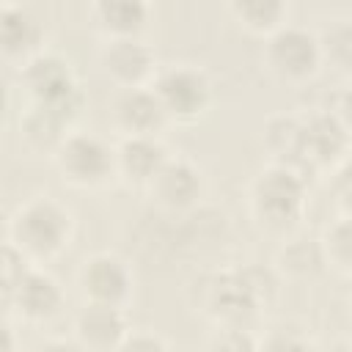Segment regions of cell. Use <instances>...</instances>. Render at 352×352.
Returning a JSON list of instances; mask_svg holds the SVG:
<instances>
[{
  "instance_id": "5bb4252c",
  "label": "cell",
  "mask_w": 352,
  "mask_h": 352,
  "mask_svg": "<svg viewBox=\"0 0 352 352\" xmlns=\"http://www.w3.org/2000/svg\"><path fill=\"white\" fill-rule=\"evenodd\" d=\"M168 148L157 135H138V138H121L118 146H113L116 173L124 176L129 184L146 187L157 168L165 162Z\"/></svg>"
},
{
  "instance_id": "cb8c5ba5",
  "label": "cell",
  "mask_w": 352,
  "mask_h": 352,
  "mask_svg": "<svg viewBox=\"0 0 352 352\" xmlns=\"http://www.w3.org/2000/svg\"><path fill=\"white\" fill-rule=\"evenodd\" d=\"M209 352H258V341L245 324H220L209 336Z\"/></svg>"
},
{
  "instance_id": "ac0fdd59",
  "label": "cell",
  "mask_w": 352,
  "mask_h": 352,
  "mask_svg": "<svg viewBox=\"0 0 352 352\" xmlns=\"http://www.w3.org/2000/svg\"><path fill=\"white\" fill-rule=\"evenodd\" d=\"M91 14L96 25L110 36H140L146 19H148V6L143 0H96L91 6Z\"/></svg>"
},
{
  "instance_id": "4316f807",
  "label": "cell",
  "mask_w": 352,
  "mask_h": 352,
  "mask_svg": "<svg viewBox=\"0 0 352 352\" xmlns=\"http://www.w3.org/2000/svg\"><path fill=\"white\" fill-rule=\"evenodd\" d=\"M38 352H85L77 341H66V338H55V341H47Z\"/></svg>"
},
{
  "instance_id": "603a6c76",
  "label": "cell",
  "mask_w": 352,
  "mask_h": 352,
  "mask_svg": "<svg viewBox=\"0 0 352 352\" xmlns=\"http://www.w3.org/2000/svg\"><path fill=\"white\" fill-rule=\"evenodd\" d=\"M316 44H319V55L322 58H330L338 69H349V63H352V28H349V19H333L316 36Z\"/></svg>"
},
{
  "instance_id": "30bf717a",
  "label": "cell",
  "mask_w": 352,
  "mask_h": 352,
  "mask_svg": "<svg viewBox=\"0 0 352 352\" xmlns=\"http://www.w3.org/2000/svg\"><path fill=\"white\" fill-rule=\"evenodd\" d=\"M146 190L160 206L179 212V209H190L201 198L204 179L192 160L168 154L165 162L151 176V182L146 184Z\"/></svg>"
},
{
  "instance_id": "8992f818",
  "label": "cell",
  "mask_w": 352,
  "mask_h": 352,
  "mask_svg": "<svg viewBox=\"0 0 352 352\" xmlns=\"http://www.w3.org/2000/svg\"><path fill=\"white\" fill-rule=\"evenodd\" d=\"M319 60L322 55L316 33L302 25L280 22L264 38V63L283 80H305L308 74H314Z\"/></svg>"
},
{
  "instance_id": "8fae6325",
  "label": "cell",
  "mask_w": 352,
  "mask_h": 352,
  "mask_svg": "<svg viewBox=\"0 0 352 352\" xmlns=\"http://www.w3.org/2000/svg\"><path fill=\"white\" fill-rule=\"evenodd\" d=\"M349 146V124L336 118L333 113L316 110L308 118H302V135H300V157L305 168L319 165H336Z\"/></svg>"
},
{
  "instance_id": "3957f363",
  "label": "cell",
  "mask_w": 352,
  "mask_h": 352,
  "mask_svg": "<svg viewBox=\"0 0 352 352\" xmlns=\"http://www.w3.org/2000/svg\"><path fill=\"white\" fill-rule=\"evenodd\" d=\"M305 204V179L302 173L272 162L258 170L250 184V206L261 223L270 228H286L302 214Z\"/></svg>"
},
{
  "instance_id": "6da1fadb",
  "label": "cell",
  "mask_w": 352,
  "mask_h": 352,
  "mask_svg": "<svg viewBox=\"0 0 352 352\" xmlns=\"http://www.w3.org/2000/svg\"><path fill=\"white\" fill-rule=\"evenodd\" d=\"M72 236V214L50 195L25 201L8 220V242L25 258H52Z\"/></svg>"
},
{
  "instance_id": "484cf974",
  "label": "cell",
  "mask_w": 352,
  "mask_h": 352,
  "mask_svg": "<svg viewBox=\"0 0 352 352\" xmlns=\"http://www.w3.org/2000/svg\"><path fill=\"white\" fill-rule=\"evenodd\" d=\"M116 352H168V344L151 330H129Z\"/></svg>"
},
{
  "instance_id": "44dd1931",
  "label": "cell",
  "mask_w": 352,
  "mask_h": 352,
  "mask_svg": "<svg viewBox=\"0 0 352 352\" xmlns=\"http://www.w3.org/2000/svg\"><path fill=\"white\" fill-rule=\"evenodd\" d=\"M228 8L245 28L256 33L275 30L286 16V6L280 0H231Z\"/></svg>"
},
{
  "instance_id": "277c9868",
  "label": "cell",
  "mask_w": 352,
  "mask_h": 352,
  "mask_svg": "<svg viewBox=\"0 0 352 352\" xmlns=\"http://www.w3.org/2000/svg\"><path fill=\"white\" fill-rule=\"evenodd\" d=\"M151 91L157 94L168 121H195L206 113L212 102V80L209 74L187 60L168 63L154 72Z\"/></svg>"
},
{
  "instance_id": "5b68a950",
  "label": "cell",
  "mask_w": 352,
  "mask_h": 352,
  "mask_svg": "<svg viewBox=\"0 0 352 352\" xmlns=\"http://www.w3.org/2000/svg\"><path fill=\"white\" fill-rule=\"evenodd\" d=\"M60 176L77 187H99L116 173L113 146L94 132L69 129V135L52 151Z\"/></svg>"
},
{
  "instance_id": "9c48e42d",
  "label": "cell",
  "mask_w": 352,
  "mask_h": 352,
  "mask_svg": "<svg viewBox=\"0 0 352 352\" xmlns=\"http://www.w3.org/2000/svg\"><path fill=\"white\" fill-rule=\"evenodd\" d=\"M258 305L261 300L248 283L242 267L217 272L206 286V311L220 324H245L258 311Z\"/></svg>"
},
{
  "instance_id": "7c38bea8",
  "label": "cell",
  "mask_w": 352,
  "mask_h": 352,
  "mask_svg": "<svg viewBox=\"0 0 352 352\" xmlns=\"http://www.w3.org/2000/svg\"><path fill=\"white\" fill-rule=\"evenodd\" d=\"M126 333V316L116 305L85 302L74 314V341L85 352H116Z\"/></svg>"
},
{
  "instance_id": "2e32d148",
  "label": "cell",
  "mask_w": 352,
  "mask_h": 352,
  "mask_svg": "<svg viewBox=\"0 0 352 352\" xmlns=\"http://www.w3.org/2000/svg\"><path fill=\"white\" fill-rule=\"evenodd\" d=\"M60 302H63V292H60L58 280L50 272H44V270L28 267L22 272V278L14 283V300H11V305L22 316H28L33 322L50 319L60 308Z\"/></svg>"
},
{
  "instance_id": "ba28073f",
  "label": "cell",
  "mask_w": 352,
  "mask_h": 352,
  "mask_svg": "<svg viewBox=\"0 0 352 352\" xmlns=\"http://www.w3.org/2000/svg\"><path fill=\"white\" fill-rule=\"evenodd\" d=\"M99 63L121 88H135L154 74V50L140 36H110L99 50Z\"/></svg>"
},
{
  "instance_id": "4fadbf2b",
  "label": "cell",
  "mask_w": 352,
  "mask_h": 352,
  "mask_svg": "<svg viewBox=\"0 0 352 352\" xmlns=\"http://www.w3.org/2000/svg\"><path fill=\"white\" fill-rule=\"evenodd\" d=\"M113 118H116V126L124 132V138L157 135L168 124V116L157 94L151 91V85L121 88V94L113 102Z\"/></svg>"
},
{
  "instance_id": "7a4b0ae2",
  "label": "cell",
  "mask_w": 352,
  "mask_h": 352,
  "mask_svg": "<svg viewBox=\"0 0 352 352\" xmlns=\"http://www.w3.org/2000/svg\"><path fill=\"white\" fill-rule=\"evenodd\" d=\"M22 85L30 96V102L50 104L60 113H66L72 121L77 118L82 107V91L80 82L69 66V60L52 50H38L22 63Z\"/></svg>"
},
{
  "instance_id": "7402d4cb",
  "label": "cell",
  "mask_w": 352,
  "mask_h": 352,
  "mask_svg": "<svg viewBox=\"0 0 352 352\" xmlns=\"http://www.w3.org/2000/svg\"><path fill=\"white\" fill-rule=\"evenodd\" d=\"M319 245H322L324 264H333L341 272H346L349 264H352V228H349V217L346 214L336 217L324 228V236L319 239Z\"/></svg>"
},
{
  "instance_id": "ffe728a7",
  "label": "cell",
  "mask_w": 352,
  "mask_h": 352,
  "mask_svg": "<svg viewBox=\"0 0 352 352\" xmlns=\"http://www.w3.org/2000/svg\"><path fill=\"white\" fill-rule=\"evenodd\" d=\"M278 267L292 275V278H308L316 275L324 267V256H322V245L314 236L297 234L289 236L280 248H278Z\"/></svg>"
},
{
  "instance_id": "9a60e30c",
  "label": "cell",
  "mask_w": 352,
  "mask_h": 352,
  "mask_svg": "<svg viewBox=\"0 0 352 352\" xmlns=\"http://www.w3.org/2000/svg\"><path fill=\"white\" fill-rule=\"evenodd\" d=\"M41 19L19 3H0V55L30 58L41 50Z\"/></svg>"
},
{
  "instance_id": "52a82bcc",
  "label": "cell",
  "mask_w": 352,
  "mask_h": 352,
  "mask_svg": "<svg viewBox=\"0 0 352 352\" xmlns=\"http://www.w3.org/2000/svg\"><path fill=\"white\" fill-rule=\"evenodd\" d=\"M85 302H102L121 308L132 292V272L116 253H94L82 261L77 272Z\"/></svg>"
},
{
  "instance_id": "d6986e66",
  "label": "cell",
  "mask_w": 352,
  "mask_h": 352,
  "mask_svg": "<svg viewBox=\"0 0 352 352\" xmlns=\"http://www.w3.org/2000/svg\"><path fill=\"white\" fill-rule=\"evenodd\" d=\"M300 135H302V118L289 116V113L272 116L264 124V140H267V148L272 151L275 162L286 165L297 173L305 170V162L300 157Z\"/></svg>"
},
{
  "instance_id": "e0dca14e",
  "label": "cell",
  "mask_w": 352,
  "mask_h": 352,
  "mask_svg": "<svg viewBox=\"0 0 352 352\" xmlns=\"http://www.w3.org/2000/svg\"><path fill=\"white\" fill-rule=\"evenodd\" d=\"M69 126H72V118L66 113L38 102H30L19 116L22 138L36 151H55L58 143L69 135Z\"/></svg>"
},
{
  "instance_id": "83f0119b",
  "label": "cell",
  "mask_w": 352,
  "mask_h": 352,
  "mask_svg": "<svg viewBox=\"0 0 352 352\" xmlns=\"http://www.w3.org/2000/svg\"><path fill=\"white\" fill-rule=\"evenodd\" d=\"M0 352H14V333L3 319H0Z\"/></svg>"
},
{
  "instance_id": "f1b7e54d",
  "label": "cell",
  "mask_w": 352,
  "mask_h": 352,
  "mask_svg": "<svg viewBox=\"0 0 352 352\" xmlns=\"http://www.w3.org/2000/svg\"><path fill=\"white\" fill-rule=\"evenodd\" d=\"M11 300H14V283H11V280H6V278H0V311H3V308H8V305H11Z\"/></svg>"
},
{
  "instance_id": "d4e9b609",
  "label": "cell",
  "mask_w": 352,
  "mask_h": 352,
  "mask_svg": "<svg viewBox=\"0 0 352 352\" xmlns=\"http://www.w3.org/2000/svg\"><path fill=\"white\" fill-rule=\"evenodd\" d=\"M258 352H311V349L300 333H294L289 327H278L258 344Z\"/></svg>"
},
{
  "instance_id": "f546056e",
  "label": "cell",
  "mask_w": 352,
  "mask_h": 352,
  "mask_svg": "<svg viewBox=\"0 0 352 352\" xmlns=\"http://www.w3.org/2000/svg\"><path fill=\"white\" fill-rule=\"evenodd\" d=\"M8 102H11V94H8V82H6V77L0 74V118L6 116V110H8Z\"/></svg>"
}]
</instances>
